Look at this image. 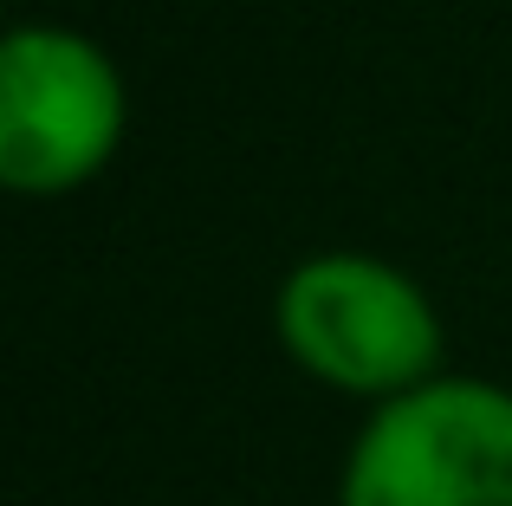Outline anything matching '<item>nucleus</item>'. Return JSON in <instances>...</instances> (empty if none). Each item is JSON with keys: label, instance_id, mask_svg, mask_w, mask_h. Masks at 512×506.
<instances>
[{"label": "nucleus", "instance_id": "nucleus-1", "mask_svg": "<svg viewBox=\"0 0 512 506\" xmlns=\"http://www.w3.org/2000/svg\"><path fill=\"white\" fill-rule=\"evenodd\" d=\"M344 506H512V390L428 377L357 435Z\"/></svg>", "mask_w": 512, "mask_h": 506}, {"label": "nucleus", "instance_id": "nucleus-2", "mask_svg": "<svg viewBox=\"0 0 512 506\" xmlns=\"http://www.w3.org/2000/svg\"><path fill=\"white\" fill-rule=\"evenodd\" d=\"M279 338L350 396L422 390L441 364V318L409 273L370 253H318L279 286Z\"/></svg>", "mask_w": 512, "mask_h": 506}, {"label": "nucleus", "instance_id": "nucleus-3", "mask_svg": "<svg viewBox=\"0 0 512 506\" xmlns=\"http://www.w3.org/2000/svg\"><path fill=\"white\" fill-rule=\"evenodd\" d=\"M124 137L117 65L65 26H20L0 52V182L20 195L78 189Z\"/></svg>", "mask_w": 512, "mask_h": 506}]
</instances>
